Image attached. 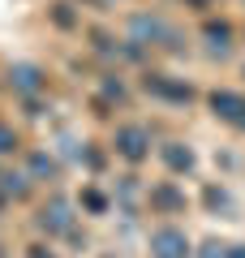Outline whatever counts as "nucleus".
I'll use <instances>...</instances> for the list:
<instances>
[{
	"label": "nucleus",
	"instance_id": "nucleus-2",
	"mask_svg": "<svg viewBox=\"0 0 245 258\" xmlns=\"http://www.w3.org/2000/svg\"><path fill=\"white\" fill-rule=\"evenodd\" d=\"M142 142H146V134H142V129H120V138H116V147L125 151L129 159H142Z\"/></svg>",
	"mask_w": 245,
	"mask_h": 258
},
{
	"label": "nucleus",
	"instance_id": "nucleus-4",
	"mask_svg": "<svg viewBox=\"0 0 245 258\" xmlns=\"http://www.w3.org/2000/svg\"><path fill=\"white\" fill-rule=\"evenodd\" d=\"M211 103H215V112H219V108H224V116H236V112H241V108H245V103H241V99H236V95H215V99H211Z\"/></svg>",
	"mask_w": 245,
	"mask_h": 258
},
{
	"label": "nucleus",
	"instance_id": "nucleus-3",
	"mask_svg": "<svg viewBox=\"0 0 245 258\" xmlns=\"http://www.w3.org/2000/svg\"><path fill=\"white\" fill-rule=\"evenodd\" d=\"M13 82H18L22 91H39V69L35 64H18V69H13Z\"/></svg>",
	"mask_w": 245,
	"mask_h": 258
},
{
	"label": "nucleus",
	"instance_id": "nucleus-1",
	"mask_svg": "<svg viewBox=\"0 0 245 258\" xmlns=\"http://www.w3.org/2000/svg\"><path fill=\"white\" fill-rule=\"evenodd\" d=\"M151 249H155V258H190V241L176 228H159L151 237Z\"/></svg>",
	"mask_w": 245,
	"mask_h": 258
},
{
	"label": "nucleus",
	"instance_id": "nucleus-8",
	"mask_svg": "<svg viewBox=\"0 0 245 258\" xmlns=\"http://www.w3.org/2000/svg\"><path fill=\"white\" fill-rule=\"evenodd\" d=\"M0 258H5V254H0Z\"/></svg>",
	"mask_w": 245,
	"mask_h": 258
},
{
	"label": "nucleus",
	"instance_id": "nucleus-7",
	"mask_svg": "<svg viewBox=\"0 0 245 258\" xmlns=\"http://www.w3.org/2000/svg\"><path fill=\"white\" fill-rule=\"evenodd\" d=\"M30 258H52V254H43V245H35V249H30Z\"/></svg>",
	"mask_w": 245,
	"mask_h": 258
},
{
	"label": "nucleus",
	"instance_id": "nucleus-5",
	"mask_svg": "<svg viewBox=\"0 0 245 258\" xmlns=\"http://www.w3.org/2000/svg\"><path fill=\"white\" fill-rule=\"evenodd\" d=\"M43 224H47V228H65V224H69V215H65V203H56V207H52V215H43Z\"/></svg>",
	"mask_w": 245,
	"mask_h": 258
},
{
	"label": "nucleus",
	"instance_id": "nucleus-6",
	"mask_svg": "<svg viewBox=\"0 0 245 258\" xmlns=\"http://www.w3.org/2000/svg\"><path fill=\"white\" fill-rule=\"evenodd\" d=\"M0 151H13V134L9 129H0Z\"/></svg>",
	"mask_w": 245,
	"mask_h": 258
}]
</instances>
